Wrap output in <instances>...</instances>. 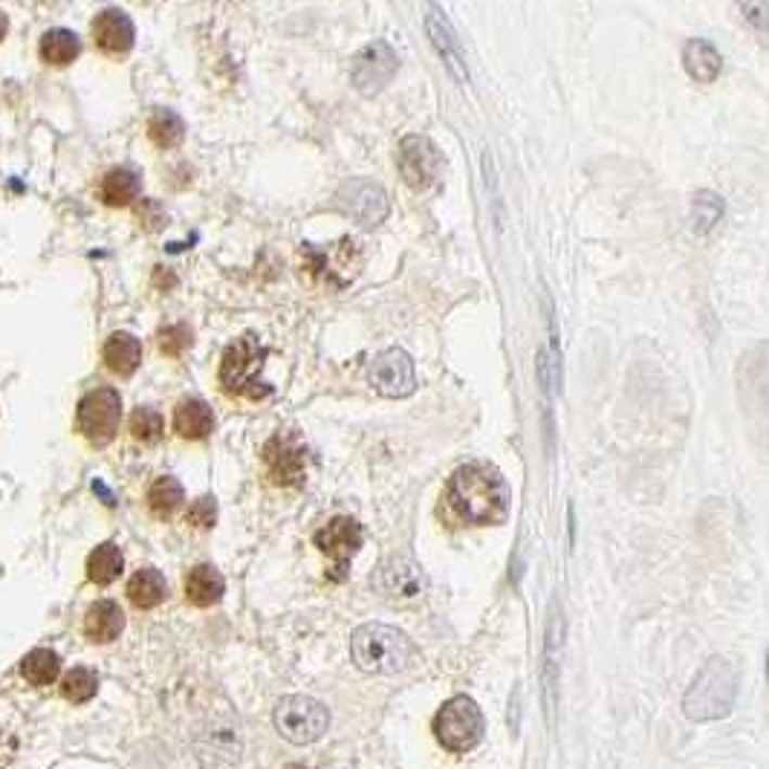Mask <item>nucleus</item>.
Listing matches in <instances>:
<instances>
[{
	"instance_id": "nucleus-1",
	"label": "nucleus",
	"mask_w": 769,
	"mask_h": 769,
	"mask_svg": "<svg viewBox=\"0 0 769 769\" xmlns=\"http://www.w3.org/2000/svg\"><path fill=\"white\" fill-rule=\"evenodd\" d=\"M446 498L460 518H466L469 524H480V527L503 524L512 507L510 484L503 480L498 469L484 466V463L460 466L449 477Z\"/></svg>"
},
{
	"instance_id": "nucleus-2",
	"label": "nucleus",
	"mask_w": 769,
	"mask_h": 769,
	"mask_svg": "<svg viewBox=\"0 0 769 769\" xmlns=\"http://www.w3.org/2000/svg\"><path fill=\"white\" fill-rule=\"evenodd\" d=\"M354 663L364 675H399L414 663V642L408 640L399 628L382 623H368L356 628L350 640Z\"/></svg>"
},
{
	"instance_id": "nucleus-3",
	"label": "nucleus",
	"mask_w": 769,
	"mask_h": 769,
	"mask_svg": "<svg viewBox=\"0 0 769 769\" xmlns=\"http://www.w3.org/2000/svg\"><path fill=\"white\" fill-rule=\"evenodd\" d=\"M738 701V677L735 668L723 657L706 659V666L697 671L694 683L683 694L685 718L694 723H712L723 720L735 709Z\"/></svg>"
},
{
	"instance_id": "nucleus-4",
	"label": "nucleus",
	"mask_w": 769,
	"mask_h": 769,
	"mask_svg": "<svg viewBox=\"0 0 769 769\" xmlns=\"http://www.w3.org/2000/svg\"><path fill=\"white\" fill-rule=\"evenodd\" d=\"M484 712L469 694H458L440 706L434 718V738L449 753H472L484 741Z\"/></svg>"
},
{
	"instance_id": "nucleus-5",
	"label": "nucleus",
	"mask_w": 769,
	"mask_h": 769,
	"mask_svg": "<svg viewBox=\"0 0 769 769\" xmlns=\"http://www.w3.org/2000/svg\"><path fill=\"white\" fill-rule=\"evenodd\" d=\"M267 350L255 338H238L234 345L226 347L223 362H220V382L229 394L249 399H264L272 394L267 382H260V368H264Z\"/></svg>"
},
{
	"instance_id": "nucleus-6",
	"label": "nucleus",
	"mask_w": 769,
	"mask_h": 769,
	"mask_svg": "<svg viewBox=\"0 0 769 769\" xmlns=\"http://www.w3.org/2000/svg\"><path fill=\"white\" fill-rule=\"evenodd\" d=\"M330 727L328 709L312 697H284L275 706V729L290 744H312Z\"/></svg>"
},
{
	"instance_id": "nucleus-7",
	"label": "nucleus",
	"mask_w": 769,
	"mask_h": 769,
	"mask_svg": "<svg viewBox=\"0 0 769 769\" xmlns=\"http://www.w3.org/2000/svg\"><path fill=\"white\" fill-rule=\"evenodd\" d=\"M121 416V399L116 390L95 388L78 402V432L85 434L93 446H107L116 437Z\"/></svg>"
},
{
	"instance_id": "nucleus-8",
	"label": "nucleus",
	"mask_w": 769,
	"mask_h": 769,
	"mask_svg": "<svg viewBox=\"0 0 769 769\" xmlns=\"http://www.w3.org/2000/svg\"><path fill=\"white\" fill-rule=\"evenodd\" d=\"M316 547L330 559V576L345 579L347 564L362 547V527L350 515H336L316 533Z\"/></svg>"
},
{
	"instance_id": "nucleus-9",
	"label": "nucleus",
	"mask_w": 769,
	"mask_h": 769,
	"mask_svg": "<svg viewBox=\"0 0 769 769\" xmlns=\"http://www.w3.org/2000/svg\"><path fill=\"white\" fill-rule=\"evenodd\" d=\"M399 174L411 189L423 191L437 182L443 171V154L428 137H406L399 142Z\"/></svg>"
},
{
	"instance_id": "nucleus-10",
	"label": "nucleus",
	"mask_w": 769,
	"mask_h": 769,
	"mask_svg": "<svg viewBox=\"0 0 769 769\" xmlns=\"http://www.w3.org/2000/svg\"><path fill=\"white\" fill-rule=\"evenodd\" d=\"M368 380L382 397L399 399L414 394L416 388V376H414V362L406 350L399 347H390L385 354H380L371 362V371H368Z\"/></svg>"
},
{
	"instance_id": "nucleus-11",
	"label": "nucleus",
	"mask_w": 769,
	"mask_h": 769,
	"mask_svg": "<svg viewBox=\"0 0 769 769\" xmlns=\"http://www.w3.org/2000/svg\"><path fill=\"white\" fill-rule=\"evenodd\" d=\"M338 203L347 215L354 217L356 223L362 226H380L388 217V197L385 191L371 180H350L338 191Z\"/></svg>"
},
{
	"instance_id": "nucleus-12",
	"label": "nucleus",
	"mask_w": 769,
	"mask_h": 769,
	"mask_svg": "<svg viewBox=\"0 0 769 769\" xmlns=\"http://www.w3.org/2000/svg\"><path fill=\"white\" fill-rule=\"evenodd\" d=\"M397 52L390 50L385 41H376L371 43V47H364V50L356 55L354 85L359 87L362 93H380L382 87L397 76Z\"/></svg>"
},
{
	"instance_id": "nucleus-13",
	"label": "nucleus",
	"mask_w": 769,
	"mask_h": 769,
	"mask_svg": "<svg viewBox=\"0 0 769 769\" xmlns=\"http://www.w3.org/2000/svg\"><path fill=\"white\" fill-rule=\"evenodd\" d=\"M264 460H267L269 475L281 486H298L304 480V466H307V454L304 446L298 443L295 434H278L267 443L264 449Z\"/></svg>"
},
{
	"instance_id": "nucleus-14",
	"label": "nucleus",
	"mask_w": 769,
	"mask_h": 769,
	"mask_svg": "<svg viewBox=\"0 0 769 769\" xmlns=\"http://www.w3.org/2000/svg\"><path fill=\"white\" fill-rule=\"evenodd\" d=\"M373 588L388 599H414L425 590V576L408 559H388L373 573Z\"/></svg>"
},
{
	"instance_id": "nucleus-15",
	"label": "nucleus",
	"mask_w": 769,
	"mask_h": 769,
	"mask_svg": "<svg viewBox=\"0 0 769 769\" xmlns=\"http://www.w3.org/2000/svg\"><path fill=\"white\" fill-rule=\"evenodd\" d=\"M93 41L107 55H121V52H128L133 47L137 33H133V24H130V17L125 12L107 9L93 21Z\"/></svg>"
},
{
	"instance_id": "nucleus-16",
	"label": "nucleus",
	"mask_w": 769,
	"mask_h": 769,
	"mask_svg": "<svg viewBox=\"0 0 769 769\" xmlns=\"http://www.w3.org/2000/svg\"><path fill=\"white\" fill-rule=\"evenodd\" d=\"M425 29H428V38L434 41L437 52H440V59L446 61V67H449L460 81H469L466 64H463V52H460L458 38H454L451 26L446 24V17H443L437 9H428V15H425Z\"/></svg>"
},
{
	"instance_id": "nucleus-17",
	"label": "nucleus",
	"mask_w": 769,
	"mask_h": 769,
	"mask_svg": "<svg viewBox=\"0 0 769 769\" xmlns=\"http://www.w3.org/2000/svg\"><path fill=\"white\" fill-rule=\"evenodd\" d=\"M121 628H125V614H121V607L116 602L102 599L87 611L85 633L90 642H99V645L113 642L121 633Z\"/></svg>"
},
{
	"instance_id": "nucleus-18",
	"label": "nucleus",
	"mask_w": 769,
	"mask_h": 769,
	"mask_svg": "<svg viewBox=\"0 0 769 769\" xmlns=\"http://www.w3.org/2000/svg\"><path fill=\"white\" fill-rule=\"evenodd\" d=\"M215 428V414L203 399H185L174 411V432L185 440H206Z\"/></svg>"
},
{
	"instance_id": "nucleus-19",
	"label": "nucleus",
	"mask_w": 769,
	"mask_h": 769,
	"mask_svg": "<svg viewBox=\"0 0 769 769\" xmlns=\"http://www.w3.org/2000/svg\"><path fill=\"white\" fill-rule=\"evenodd\" d=\"M683 64L689 69V76L694 81H703V85H709V81H715L723 73V55L718 52V47L709 41H701V38L685 43Z\"/></svg>"
},
{
	"instance_id": "nucleus-20",
	"label": "nucleus",
	"mask_w": 769,
	"mask_h": 769,
	"mask_svg": "<svg viewBox=\"0 0 769 769\" xmlns=\"http://www.w3.org/2000/svg\"><path fill=\"white\" fill-rule=\"evenodd\" d=\"M139 362H142V345H139L137 336H130V333H113V336L104 342V364H107L113 373L130 376V373L139 368Z\"/></svg>"
},
{
	"instance_id": "nucleus-21",
	"label": "nucleus",
	"mask_w": 769,
	"mask_h": 769,
	"mask_svg": "<svg viewBox=\"0 0 769 769\" xmlns=\"http://www.w3.org/2000/svg\"><path fill=\"white\" fill-rule=\"evenodd\" d=\"M564 649V614L559 605H553L550 614V625H547V642H544V689L547 703L553 709L555 703V677H559V654Z\"/></svg>"
},
{
	"instance_id": "nucleus-22",
	"label": "nucleus",
	"mask_w": 769,
	"mask_h": 769,
	"mask_svg": "<svg viewBox=\"0 0 769 769\" xmlns=\"http://www.w3.org/2000/svg\"><path fill=\"white\" fill-rule=\"evenodd\" d=\"M185 597H189L191 605L197 607L215 605L223 597V576L212 564H197L185 579Z\"/></svg>"
},
{
	"instance_id": "nucleus-23",
	"label": "nucleus",
	"mask_w": 769,
	"mask_h": 769,
	"mask_svg": "<svg viewBox=\"0 0 769 769\" xmlns=\"http://www.w3.org/2000/svg\"><path fill=\"white\" fill-rule=\"evenodd\" d=\"M128 599L130 605L139 607V611H151V607H156L165 599L163 576H159L156 571H151V567L133 573L128 581Z\"/></svg>"
},
{
	"instance_id": "nucleus-24",
	"label": "nucleus",
	"mask_w": 769,
	"mask_h": 769,
	"mask_svg": "<svg viewBox=\"0 0 769 769\" xmlns=\"http://www.w3.org/2000/svg\"><path fill=\"white\" fill-rule=\"evenodd\" d=\"M78 50H81V43L69 29H50L41 38V59L52 67H64L69 61H76Z\"/></svg>"
},
{
	"instance_id": "nucleus-25",
	"label": "nucleus",
	"mask_w": 769,
	"mask_h": 769,
	"mask_svg": "<svg viewBox=\"0 0 769 769\" xmlns=\"http://www.w3.org/2000/svg\"><path fill=\"white\" fill-rule=\"evenodd\" d=\"M121 567V550L113 544H99L87 559V576L93 585H111L113 579H119Z\"/></svg>"
},
{
	"instance_id": "nucleus-26",
	"label": "nucleus",
	"mask_w": 769,
	"mask_h": 769,
	"mask_svg": "<svg viewBox=\"0 0 769 769\" xmlns=\"http://www.w3.org/2000/svg\"><path fill=\"white\" fill-rule=\"evenodd\" d=\"M139 194V177L130 168H113L102 182V197L107 206H130Z\"/></svg>"
},
{
	"instance_id": "nucleus-27",
	"label": "nucleus",
	"mask_w": 769,
	"mask_h": 769,
	"mask_svg": "<svg viewBox=\"0 0 769 769\" xmlns=\"http://www.w3.org/2000/svg\"><path fill=\"white\" fill-rule=\"evenodd\" d=\"M148 507L156 518H171L182 507V486L174 477H159L148 492Z\"/></svg>"
},
{
	"instance_id": "nucleus-28",
	"label": "nucleus",
	"mask_w": 769,
	"mask_h": 769,
	"mask_svg": "<svg viewBox=\"0 0 769 769\" xmlns=\"http://www.w3.org/2000/svg\"><path fill=\"white\" fill-rule=\"evenodd\" d=\"M21 675L26 677V683L33 685H50L55 683V677L61 675V659L47 649L33 651L29 657L21 663Z\"/></svg>"
},
{
	"instance_id": "nucleus-29",
	"label": "nucleus",
	"mask_w": 769,
	"mask_h": 769,
	"mask_svg": "<svg viewBox=\"0 0 769 769\" xmlns=\"http://www.w3.org/2000/svg\"><path fill=\"white\" fill-rule=\"evenodd\" d=\"M720 217H723V200H720L715 191H701V194L694 197L692 206L694 232H712V229L720 223Z\"/></svg>"
},
{
	"instance_id": "nucleus-30",
	"label": "nucleus",
	"mask_w": 769,
	"mask_h": 769,
	"mask_svg": "<svg viewBox=\"0 0 769 769\" xmlns=\"http://www.w3.org/2000/svg\"><path fill=\"white\" fill-rule=\"evenodd\" d=\"M148 130H151V139H154L156 145L174 148L182 139V133H185V125H182V119L177 116V113L156 111L151 125H148Z\"/></svg>"
},
{
	"instance_id": "nucleus-31",
	"label": "nucleus",
	"mask_w": 769,
	"mask_h": 769,
	"mask_svg": "<svg viewBox=\"0 0 769 769\" xmlns=\"http://www.w3.org/2000/svg\"><path fill=\"white\" fill-rule=\"evenodd\" d=\"M95 692H99V680H95L90 668H73V671H67V677H64V683H61V694H64L69 703H87Z\"/></svg>"
},
{
	"instance_id": "nucleus-32",
	"label": "nucleus",
	"mask_w": 769,
	"mask_h": 769,
	"mask_svg": "<svg viewBox=\"0 0 769 769\" xmlns=\"http://www.w3.org/2000/svg\"><path fill=\"white\" fill-rule=\"evenodd\" d=\"M130 434L145 446H154L163 437V414L154 408H137L130 414Z\"/></svg>"
},
{
	"instance_id": "nucleus-33",
	"label": "nucleus",
	"mask_w": 769,
	"mask_h": 769,
	"mask_svg": "<svg viewBox=\"0 0 769 769\" xmlns=\"http://www.w3.org/2000/svg\"><path fill=\"white\" fill-rule=\"evenodd\" d=\"M559 356H555V347H544L541 354H538V382H541V388H544L547 397H555V390H559Z\"/></svg>"
},
{
	"instance_id": "nucleus-34",
	"label": "nucleus",
	"mask_w": 769,
	"mask_h": 769,
	"mask_svg": "<svg viewBox=\"0 0 769 769\" xmlns=\"http://www.w3.org/2000/svg\"><path fill=\"white\" fill-rule=\"evenodd\" d=\"M156 342H159V350L165 356H180L191 345V330L185 324H168V328L159 330Z\"/></svg>"
},
{
	"instance_id": "nucleus-35",
	"label": "nucleus",
	"mask_w": 769,
	"mask_h": 769,
	"mask_svg": "<svg viewBox=\"0 0 769 769\" xmlns=\"http://www.w3.org/2000/svg\"><path fill=\"white\" fill-rule=\"evenodd\" d=\"M189 524L191 527H197V529H208V527H215V521H217V503H215V498H200V501H194L189 507Z\"/></svg>"
},
{
	"instance_id": "nucleus-36",
	"label": "nucleus",
	"mask_w": 769,
	"mask_h": 769,
	"mask_svg": "<svg viewBox=\"0 0 769 769\" xmlns=\"http://www.w3.org/2000/svg\"><path fill=\"white\" fill-rule=\"evenodd\" d=\"M744 3V12H746V17L753 21L758 29H761L764 35L769 38V7L764 3V0H741Z\"/></svg>"
},
{
	"instance_id": "nucleus-37",
	"label": "nucleus",
	"mask_w": 769,
	"mask_h": 769,
	"mask_svg": "<svg viewBox=\"0 0 769 769\" xmlns=\"http://www.w3.org/2000/svg\"><path fill=\"white\" fill-rule=\"evenodd\" d=\"M9 758H12V744H9L7 735H3V729H0V769L7 767Z\"/></svg>"
},
{
	"instance_id": "nucleus-38",
	"label": "nucleus",
	"mask_w": 769,
	"mask_h": 769,
	"mask_svg": "<svg viewBox=\"0 0 769 769\" xmlns=\"http://www.w3.org/2000/svg\"><path fill=\"white\" fill-rule=\"evenodd\" d=\"M7 29H9V21H7V15L0 12V41L7 38Z\"/></svg>"
},
{
	"instance_id": "nucleus-39",
	"label": "nucleus",
	"mask_w": 769,
	"mask_h": 769,
	"mask_svg": "<svg viewBox=\"0 0 769 769\" xmlns=\"http://www.w3.org/2000/svg\"><path fill=\"white\" fill-rule=\"evenodd\" d=\"M286 769H310V767H304V764H293V767H286Z\"/></svg>"
},
{
	"instance_id": "nucleus-40",
	"label": "nucleus",
	"mask_w": 769,
	"mask_h": 769,
	"mask_svg": "<svg viewBox=\"0 0 769 769\" xmlns=\"http://www.w3.org/2000/svg\"><path fill=\"white\" fill-rule=\"evenodd\" d=\"M767 683H769V651H767Z\"/></svg>"
}]
</instances>
